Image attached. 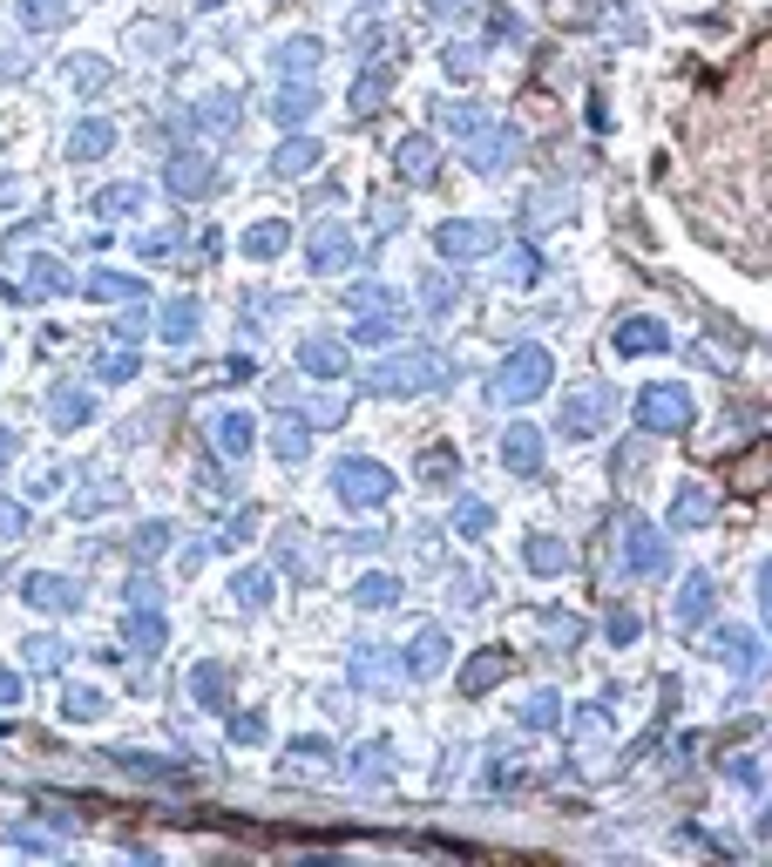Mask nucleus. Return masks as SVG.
<instances>
[{"label":"nucleus","instance_id":"1","mask_svg":"<svg viewBox=\"0 0 772 867\" xmlns=\"http://www.w3.org/2000/svg\"><path fill=\"white\" fill-rule=\"evenodd\" d=\"M441 380H448V359H441V353H427V346H414V353H393V359H380L366 387L400 400V393H420V387H441Z\"/></svg>","mask_w":772,"mask_h":867},{"label":"nucleus","instance_id":"2","mask_svg":"<svg viewBox=\"0 0 772 867\" xmlns=\"http://www.w3.org/2000/svg\"><path fill=\"white\" fill-rule=\"evenodd\" d=\"M549 380H555V359H549L542 346H515V353L502 359V374H495V400H508V407H522V400L549 393Z\"/></svg>","mask_w":772,"mask_h":867},{"label":"nucleus","instance_id":"3","mask_svg":"<svg viewBox=\"0 0 772 867\" xmlns=\"http://www.w3.org/2000/svg\"><path fill=\"white\" fill-rule=\"evenodd\" d=\"M637 420H644V434H685L691 427V393L677 387V380L644 387L637 393Z\"/></svg>","mask_w":772,"mask_h":867},{"label":"nucleus","instance_id":"4","mask_svg":"<svg viewBox=\"0 0 772 867\" xmlns=\"http://www.w3.org/2000/svg\"><path fill=\"white\" fill-rule=\"evenodd\" d=\"M332 488H339V502H346V509H380L393 494V475L380 468V461H339Z\"/></svg>","mask_w":772,"mask_h":867},{"label":"nucleus","instance_id":"5","mask_svg":"<svg viewBox=\"0 0 772 867\" xmlns=\"http://www.w3.org/2000/svg\"><path fill=\"white\" fill-rule=\"evenodd\" d=\"M353 305H359V319L366 326H353V339L359 346H380V339H393V326H400V292H387V285H353Z\"/></svg>","mask_w":772,"mask_h":867},{"label":"nucleus","instance_id":"6","mask_svg":"<svg viewBox=\"0 0 772 867\" xmlns=\"http://www.w3.org/2000/svg\"><path fill=\"white\" fill-rule=\"evenodd\" d=\"M610 407H616V393H610V387H583V393H569V407H563V434H569V441H590V434H603Z\"/></svg>","mask_w":772,"mask_h":867},{"label":"nucleus","instance_id":"7","mask_svg":"<svg viewBox=\"0 0 772 867\" xmlns=\"http://www.w3.org/2000/svg\"><path fill=\"white\" fill-rule=\"evenodd\" d=\"M434 252L441 258H481V252H495V231H488L481 217H461V224H441L434 231Z\"/></svg>","mask_w":772,"mask_h":867},{"label":"nucleus","instance_id":"8","mask_svg":"<svg viewBox=\"0 0 772 867\" xmlns=\"http://www.w3.org/2000/svg\"><path fill=\"white\" fill-rule=\"evenodd\" d=\"M624 542H630V549H624V570H630V576H658V570H664V542H658L651 522L630 515V522H624Z\"/></svg>","mask_w":772,"mask_h":867},{"label":"nucleus","instance_id":"9","mask_svg":"<svg viewBox=\"0 0 772 867\" xmlns=\"http://www.w3.org/2000/svg\"><path fill=\"white\" fill-rule=\"evenodd\" d=\"M163 183H170V197H210L218 170H210V157H170L163 163Z\"/></svg>","mask_w":772,"mask_h":867},{"label":"nucleus","instance_id":"10","mask_svg":"<svg viewBox=\"0 0 772 867\" xmlns=\"http://www.w3.org/2000/svg\"><path fill=\"white\" fill-rule=\"evenodd\" d=\"M502 461H508L515 475H536V468H542V434H536L529 420H515V427L502 434Z\"/></svg>","mask_w":772,"mask_h":867},{"label":"nucleus","instance_id":"11","mask_svg":"<svg viewBox=\"0 0 772 867\" xmlns=\"http://www.w3.org/2000/svg\"><path fill=\"white\" fill-rule=\"evenodd\" d=\"M313 265L319 271H346L353 265V231L346 224H319L313 231Z\"/></svg>","mask_w":772,"mask_h":867},{"label":"nucleus","instance_id":"12","mask_svg":"<svg viewBox=\"0 0 772 867\" xmlns=\"http://www.w3.org/2000/svg\"><path fill=\"white\" fill-rule=\"evenodd\" d=\"M393 163H400V176H407V183H427V176H434V163H441V149H434V136H407V143L393 149Z\"/></svg>","mask_w":772,"mask_h":867},{"label":"nucleus","instance_id":"13","mask_svg":"<svg viewBox=\"0 0 772 867\" xmlns=\"http://www.w3.org/2000/svg\"><path fill=\"white\" fill-rule=\"evenodd\" d=\"M298 366H305V374H319V380H339V374H346V346H339V339H305Z\"/></svg>","mask_w":772,"mask_h":867},{"label":"nucleus","instance_id":"14","mask_svg":"<svg viewBox=\"0 0 772 867\" xmlns=\"http://www.w3.org/2000/svg\"><path fill=\"white\" fill-rule=\"evenodd\" d=\"M407 671H414V677H441V671H448V637H441V631H420V637L407 644Z\"/></svg>","mask_w":772,"mask_h":867},{"label":"nucleus","instance_id":"15","mask_svg":"<svg viewBox=\"0 0 772 867\" xmlns=\"http://www.w3.org/2000/svg\"><path fill=\"white\" fill-rule=\"evenodd\" d=\"M27 603H35V610H75L82 597H75V583L69 576H27Z\"/></svg>","mask_w":772,"mask_h":867},{"label":"nucleus","instance_id":"16","mask_svg":"<svg viewBox=\"0 0 772 867\" xmlns=\"http://www.w3.org/2000/svg\"><path fill=\"white\" fill-rule=\"evenodd\" d=\"M313 102H319V88L313 82H292V88H278V102H271V115L285 122V130H298L305 115H313Z\"/></svg>","mask_w":772,"mask_h":867},{"label":"nucleus","instance_id":"17","mask_svg":"<svg viewBox=\"0 0 772 867\" xmlns=\"http://www.w3.org/2000/svg\"><path fill=\"white\" fill-rule=\"evenodd\" d=\"M671 346V332L658 319H630L624 332H616V353H664Z\"/></svg>","mask_w":772,"mask_h":867},{"label":"nucleus","instance_id":"18","mask_svg":"<svg viewBox=\"0 0 772 867\" xmlns=\"http://www.w3.org/2000/svg\"><path fill=\"white\" fill-rule=\"evenodd\" d=\"M319 41H285V48H278V75H285V82H305V75H319Z\"/></svg>","mask_w":772,"mask_h":867},{"label":"nucleus","instance_id":"19","mask_svg":"<svg viewBox=\"0 0 772 867\" xmlns=\"http://www.w3.org/2000/svg\"><path fill=\"white\" fill-rule=\"evenodd\" d=\"M88 407H96V400H88L82 387H54V393H48V420H54V427H82Z\"/></svg>","mask_w":772,"mask_h":867},{"label":"nucleus","instance_id":"20","mask_svg":"<svg viewBox=\"0 0 772 867\" xmlns=\"http://www.w3.org/2000/svg\"><path fill=\"white\" fill-rule=\"evenodd\" d=\"M468 157H475V170H488V176H495V170H508V163H515V136H508V130H488V143L475 136V149H468Z\"/></svg>","mask_w":772,"mask_h":867},{"label":"nucleus","instance_id":"21","mask_svg":"<svg viewBox=\"0 0 772 867\" xmlns=\"http://www.w3.org/2000/svg\"><path fill=\"white\" fill-rule=\"evenodd\" d=\"M285 244H292V231L278 224V217H265V224H252V231H244V252H252L258 265H265V258H278Z\"/></svg>","mask_w":772,"mask_h":867},{"label":"nucleus","instance_id":"22","mask_svg":"<svg viewBox=\"0 0 772 867\" xmlns=\"http://www.w3.org/2000/svg\"><path fill=\"white\" fill-rule=\"evenodd\" d=\"M163 339L170 346H191L197 339V298H170L163 305Z\"/></svg>","mask_w":772,"mask_h":867},{"label":"nucleus","instance_id":"23","mask_svg":"<svg viewBox=\"0 0 772 867\" xmlns=\"http://www.w3.org/2000/svg\"><path fill=\"white\" fill-rule=\"evenodd\" d=\"M313 163H319V143H313V136H292V143L271 157V170H278V176H305Z\"/></svg>","mask_w":772,"mask_h":867},{"label":"nucleus","instance_id":"24","mask_svg":"<svg viewBox=\"0 0 772 867\" xmlns=\"http://www.w3.org/2000/svg\"><path fill=\"white\" fill-rule=\"evenodd\" d=\"M719 658L738 671H759V637L752 631H719Z\"/></svg>","mask_w":772,"mask_h":867},{"label":"nucleus","instance_id":"25","mask_svg":"<svg viewBox=\"0 0 772 867\" xmlns=\"http://www.w3.org/2000/svg\"><path fill=\"white\" fill-rule=\"evenodd\" d=\"M109 143H115V130H109V122H102V115H88V122H82V130H75V143H69V149H75V157L88 163V157H109Z\"/></svg>","mask_w":772,"mask_h":867},{"label":"nucleus","instance_id":"26","mask_svg":"<svg viewBox=\"0 0 772 867\" xmlns=\"http://www.w3.org/2000/svg\"><path fill=\"white\" fill-rule=\"evenodd\" d=\"M122 637H130L136 650H163V616H149V603H136V616L122 624Z\"/></svg>","mask_w":772,"mask_h":867},{"label":"nucleus","instance_id":"27","mask_svg":"<svg viewBox=\"0 0 772 867\" xmlns=\"http://www.w3.org/2000/svg\"><path fill=\"white\" fill-rule=\"evenodd\" d=\"M677 616L698 624V616H712V576H685V597H677Z\"/></svg>","mask_w":772,"mask_h":867},{"label":"nucleus","instance_id":"28","mask_svg":"<svg viewBox=\"0 0 772 867\" xmlns=\"http://www.w3.org/2000/svg\"><path fill=\"white\" fill-rule=\"evenodd\" d=\"M218 448L237 461V454H252V414H224L218 420Z\"/></svg>","mask_w":772,"mask_h":867},{"label":"nucleus","instance_id":"29","mask_svg":"<svg viewBox=\"0 0 772 867\" xmlns=\"http://www.w3.org/2000/svg\"><path fill=\"white\" fill-rule=\"evenodd\" d=\"M529 570L563 576V570H569V549H555V536H529Z\"/></svg>","mask_w":772,"mask_h":867},{"label":"nucleus","instance_id":"30","mask_svg":"<svg viewBox=\"0 0 772 867\" xmlns=\"http://www.w3.org/2000/svg\"><path fill=\"white\" fill-rule=\"evenodd\" d=\"M502 677H508V658L495 650V658H475L468 671H461V685H468V692H488V685H502Z\"/></svg>","mask_w":772,"mask_h":867},{"label":"nucleus","instance_id":"31","mask_svg":"<svg viewBox=\"0 0 772 867\" xmlns=\"http://www.w3.org/2000/svg\"><path fill=\"white\" fill-rule=\"evenodd\" d=\"M69 21V0H21V27H61Z\"/></svg>","mask_w":772,"mask_h":867},{"label":"nucleus","instance_id":"32","mask_svg":"<svg viewBox=\"0 0 772 867\" xmlns=\"http://www.w3.org/2000/svg\"><path fill=\"white\" fill-rule=\"evenodd\" d=\"M231 597H237V603H244V610H258V603H265V597H271V570H244V576H237V583H231Z\"/></svg>","mask_w":772,"mask_h":867},{"label":"nucleus","instance_id":"33","mask_svg":"<svg viewBox=\"0 0 772 867\" xmlns=\"http://www.w3.org/2000/svg\"><path fill=\"white\" fill-rule=\"evenodd\" d=\"M224 685H231L224 664H197V671H191V692H197L204 705H224Z\"/></svg>","mask_w":772,"mask_h":867},{"label":"nucleus","instance_id":"34","mask_svg":"<svg viewBox=\"0 0 772 867\" xmlns=\"http://www.w3.org/2000/svg\"><path fill=\"white\" fill-rule=\"evenodd\" d=\"M704 515H712V494H704V488H685V494H677V509H671L677 529H691V522H704Z\"/></svg>","mask_w":772,"mask_h":867},{"label":"nucleus","instance_id":"35","mask_svg":"<svg viewBox=\"0 0 772 867\" xmlns=\"http://www.w3.org/2000/svg\"><path fill=\"white\" fill-rule=\"evenodd\" d=\"M82 292H88V298H143V285H136V278H109V271H96Z\"/></svg>","mask_w":772,"mask_h":867},{"label":"nucleus","instance_id":"36","mask_svg":"<svg viewBox=\"0 0 772 867\" xmlns=\"http://www.w3.org/2000/svg\"><path fill=\"white\" fill-rule=\"evenodd\" d=\"M359 603H366V610L400 603V583H393V576H366V583H359Z\"/></svg>","mask_w":772,"mask_h":867},{"label":"nucleus","instance_id":"37","mask_svg":"<svg viewBox=\"0 0 772 867\" xmlns=\"http://www.w3.org/2000/svg\"><path fill=\"white\" fill-rule=\"evenodd\" d=\"M61 658H69V644H61V637H35V644H27V664H35V671H54Z\"/></svg>","mask_w":772,"mask_h":867},{"label":"nucleus","instance_id":"38","mask_svg":"<svg viewBox=\"0 0 772 867\" xmlns=\"http://www.w3.org/2000/svg\"><path fill=\"white\" fill-rule=\"evenodd\" d=\"M380 102H387V75H359V88H353V109H359V115H373Z\"/></svg>","mask_w":772,"mask_h":867},{"label":"nucleus","instance_id":"39","mask_svg":"<svg viewBox=\"0 0 772 867\" xmlns=\"http://www.w3.org/2000/svg\"><path fill=\"white\" fill-rule=\"evenodd\" d=\"M563 210H569V191H542V197L529 204V217H536V224H563Z\"/></svg>","mask_w":772,"mask_h":867},{"label":"nucleus","instance_id":"40","mask_svg":"<svg viewBox=\"0 0 772 867\" xmlns=\"http://www.w3.org/2000/svg\"><path fill=\"white\" fill-rule=\"evenodd\" d=\"M197 122H204V130H218V136H231V96H218V102H197Z\"/></svg>","mask_w":772,"mask_h":867},{"label":"nucleus","instance_id":"41","mask_svg":"<svg viewBox=\"0 0 772 867\" xmlns=\"http://www.w3.org/2000/svg\"><path fill=\"white\" fill-rule=\"evenodd\" d=\"M522 725H536V732H549V725H555V692H536L529 705H522Z\"/></svg>","mask_w":772,"mask_h":867},{"label":"nucleus","instance_id":"42","mask_svg":"<svg viewBox=\"0 0 772 867\" xmlns=\"http://www.w3.org/2000/svg\"><path fill=\"white\" fill-rule=\"evenodd\" d=\"M136 204H143V191H136V183H115V191H102V197H96V210H102V217H115V210H136Z\"/></svg>","mask_w":772,"mask_h":867},{"label":"nucleus","instance_id":"43","mask_svg":"<svg viewBox=\"0 0 772 867\" xmlns=\"http://www.w3.org/2000/svg\"><path fill=\"white\" fill-rule=\"evenodd\" d=\"M420 298H427V313H448V305L461 298V285H454V278H427V285H420Z\"/></svg>","mask_w":772,"mask_h":867},{"label":"nucleus","instance_id":"44","mask_svg":"<svg viewBox=\"0 0 772 867\" xmlns=\"http://www.w3.org/2000/svg\"><path fill=\"white\" fill-rule=\"evenodd\" d=\"M271 434H278V454H285V461H305V427L298 420H278Z\"/></svg>","mask_w":772,"mask_h":867},{"label":"nucleus","instance_id":"45","mask_svg":"<svg viewBox=\"0 0 772 867\" xmlns=\"http://www.w3.org/2000/svg\"><path fill=\"white\" fill-rule=\"evenodd\" d=\"M353 677H373V685H387V677H393V664L380 658V644H373V650H359V658H353Z\"/></svg>","mask_w":772,"mask_h":867},{"label":"nucleus","instance_id":"46","mask_svg":"<svg viewBox=\"0 0 772 867\" xmlns=\"http://www.w3.org/2000/svg\"><path fill=\"white\" fill-rule=\"evenodd\" d=\"M475 69H481V48L475 41H454L448 48V75H475Z\"/></svg>","mask_w":772,"mask_h":867},{"label":"nucleus","instance_id":"47","mask_svg":"<svg viewBox=\"0 0 772 867\" xmlns=\"http://www.w3.org/2000/svg\"><path fill=\"white\" fill-rule=\"evenodd\" d=\"M454 522H461V536H481L495 515H488V502H461V515H454Z\"/></svg>","mask_w":772,"mask_h":867},{"label":"nucleus","instance_id":"48","mask_svg":"<svg viewBox=\"0 0 772 867\" xmlns=\"http://www.w3.org/2000/svg\"><path fill=\"white\" fill-rule=\"evenodd\" d=\"M21 529H27V509L21 502H0V542H21Z\"/></svg>","mask_w":772,"mask_h":867},{"label":"nucleus","instance_id":"49","mask_svg":"<svg viewBox=\"0 0 772 867\" xmlns=\"http://www.w3.org/2000/svg\"><path fill=\"white\" fill-rule=\"evenodd\" d=\"M163 549H170V522H149L136 536V555H163Z\"/></svg>","mask_w":772,"mask_h":867},{"label":"nucleus","instance_id":"50","mask_svg":"<svg viewBox=\"0 0 772 867\" xmlns=\"http://www.w3.org/2000/svg\"><path fill=\"white\" fill-rule=\"evenodd\" d=\"M96 374H102V380H130V374H136V359H130V353H109Z\"/></svg>","mask_w":772,"mask_h":867},{"label":"nucleus","instance_id":"51","mask_svg":"<svg viewBox=\"0 0 772 867\" xmlns=\"http://www.w3.org/2000/svg\"><path fill=\"white\" fill-rule=\"evenodd\" d=\"M420 475H434V481H448V475H454V454H448V448H434V454H427V461H420Z\"/></svg>","mask_w":772,"mask_h":867},{"label":"nucleus","instance_id":"52","mask_svg":"<svg viewBox=\"0 0 772 867\" xmlns=\"http://www.w3.org/2000/svg\"><path fill=\"white\" fill-rule=\"evenodd\" d=\"M96 711H102L96 692H69V719H96Z\"/></svg>","mask_w":772,"mask_h":867},{"label":"nucleus","instance_id":"53","mask_svg":"<svg viewBox=\"0 0 772 867\" xmlns=\"http://www.w3.org/2000/svg\"><path fill=\"white\" fill-rule=\"evenodd\" d=\"M35 292H61V265H54V258L35 265Z\"/></svg>","mask_w":772,"mask_h":867},{"label":"nucleus","instance_id":"54","mask_svg":"<svg viewBox=\"0 0 772 867\" xmlns=\"http://www.w3.org/2000/svg\"><path fill=\"white\" fill-rule=\"evenodd\" d=\"M231 732H237V738H265V719H258V711H244V719H237Z\"/></svg>","mask_w":772,"mask_h":867},{"label":"nucleus","instance_id":"55","mask_svg":"<svg viewBox=\"0 0 772 867\" xmlns=\"http://www.w3.org/2000/svg\"><path fill=\"white\" fill-rule=\"evenodd\" d=\"M14 698H21V677H14V671H0V705H14Z\"/></svg>","mask_w":772,"mask_h":867},{"label":"nucleus","instance_id":"56","mask_svg":"<svg viewBox=\"0 0 772 867\" xmlns=\"http://www.w3.org/2000/svg\"><path fill=\"white\" fill-rule=\"evenodd\" d=\"M8 461H14V434L0 427V468H8Z\"/></svg>","mask_w":772,"mask_h":867},{"label":"nucleus","instance_id":"57","mask_svg":"<svg viewBox=\"0 0 772 867\" xmlns=\"http://www.w3.org/2000/svg\"><path fill=\"white\" fill-rule=\"evenodd\" d=\"M427 8H434V14H441V8H454V0H427Z\"/></svg>","mask_w":772,"mask_h":867},{"label":"nucleus","instance_id":"58","mask_svg":"<svg viewBox=\"0 0 772 867\" xmlns=\"http://www.w3.org/2000/svg\"><path fill=\"white\" fill-rule=\"evenodd\" d=\"M204 8H218V0H204Z\"/></svg>","mask_w":772,"mask_h":867}]
</instances>
